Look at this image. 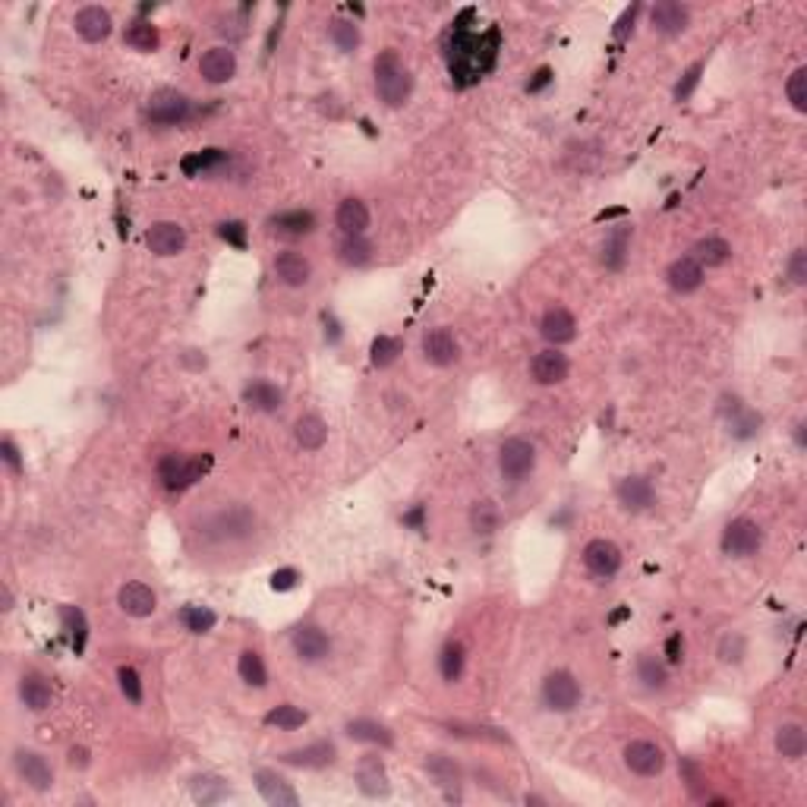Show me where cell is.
<instances>
[{"instance_id":"1","label":"cell","mask_w":807,"mask_h":807,"mask_svg":"<svg viewBox=\"0 0 807 807\" xmlns=\"http://www.w3.org/2000/svg\"><path fill=\"white\" fill-rule=\"evenodd\" d=\"M499 51H501L499 25H489L486 32H473L464 25V19H458L445 51L448 73H452L454 85L467 89V85L480 83V79L499 63Z\"/></svg>"},{"instance_id":"2","label":"cell","mask_w":807,"mask_h":807,"mask_svg":"<svg viewBox=\"0 0 807 807\" xmlns=\"http://www.w3.org/2000/svg\"><path fill=\"white\" fill-rule=\"evenodd\" d=\"M256 533V514L247 505H228L199 520V537L209 542H240Z\"/></svg>"},{"instance_id":"3","label":"cell","mask_w":807,"mask_h":807,"mask_svg":"<svg viewBox=\"0 0 807 807\" xmlns=\"http://www.w3.org/2000/svg\"><path fill=\"white\" fill-rule=\"evenodd\" d=\"M373 76H375V92H379V98L388 108H401L410 98V92H413V76H410V70L404 67L394 51H385V54L375 57Z\"/></svg>"},{"instance_id":"4","label":"cell","mask_w":807,"mask_h":807,"mask_svg":"<svg viewBox=\"0 0 807 807\" xmlns=\"http://www.w3.org/2000/svg\"><path fill=\"white\" fill-rule=\"evenodd\" d=\"M211 467V454H193V458H183V454H164L158 461V480L168 492H183L190 489L196 480H202L205 471Z\"/></svg>"},{"instance_id":"5","label":"cell","mask_w":807,"mask_h":807,"mask_svg":"<svg viewBox=\"0 0 807 807\" xmlns=\"http://www.w3.org/2000/svg\"><path fill=\"white\" fill-rule=\"evenodd\" d=\"M190 114H193V104L177 89H158L149 98V108H145V117L155 127H180V123L190 121Z\"/></svg>"},{"instance_id":"6","label":"cell","mask_w":807,"mask_h":807,"mask_svg":"<svg viewBox=\"0 0 807 807\" xmlns=\"http://www.w3.org/2000/svg\"><path fill=\"white\" fill-rule=\"evenodd\" d=\"M719 546H723V555H729V559H751V555H757L760 546H763V530H760L757 520L735 518L725 524Z\"/></svg>"},{"instance_id":"7","label":"cell","mask_w":807,"mask_h":807,"mask_svg":"<svg viewBox=\"0 0 807 807\" xmlns=\"http://www.w3.org/2000/svg\"><path fill=\"white\" fill-rule=\"evenodd\" d=\"M580 697H584V691H580V681L571 672L555 669L542 678V704L552 713H571L580 704Z\"/></svg>"},{"instance_id":"8","label":"cell","mask_w":807,"mask_h":807,"mask_svg":"<svg viewBox=\"0 0 807 807\" xmlns=\"http://www.w3.org/2000/svg\"><path fill=\"white\" fill-rule=\"evenodd\" d=\"M621 757H625V766L634 773V776L656 779V776H663V770H666V751L656 744V741H647V738L627 741Z\"/></svg>"},{"instance_id":"9","label":"cell","mask_w":807,"mask_h":807,"mask_svg":"<svg viewBox=\"0 0 807 807\" xmlns=\"http://www.w3.org/2000/svg\"><path fill=\"white\" fill-rule=\"evenodd\" d=\"M537 467V448L527 439H508L499 448V471L508 482H520Z\"/></svg>"},{"instance_id":"10","label":"cell","mask_w":807,"mask_h":807,"mask_svg":"<svg viewBox=\"0 0 807 807\" xmlns=\"http://www.w3.org/2000/svg\"><path fill=\"white\" fill-rule=\"evenodd\" d=\"M13 766H16L19 779H23L29 789L48 792L51 785H54V770H51V763L38 751H25V747H19V751L13 754Z\"/></svg>"},{"instance_id":"11","label":"cell","mask_w":807,"mask_h":807,"mask_svg":"<svg viewBox=\"0 0 807 807\" xmlns=\"http://www.w3.org/2000/svg\"><path fill=\"white\" fill-rule=\"evenodd\" d=\"M290 647H294L297 659H303V663H322L332 653V637L319 625H300L294 631V637H290Z\"/></svg>"},{"instance_id":"12","label":"cell","mask_w":807,"mask_h":807,"mask_svg":"<svg viewBox=\"0 0 807 807\" xmlns=\"http://www.w3.org/2000/svg\"><path fill=\"white\" fill-rule=\"evenodd\" d=\"M423 360L429 363V366H452V363H458L461 356V347H458V337H454L448 328H433V332L423 335Z\"/></svg>"},{"instance_id":"13","label":"cell","mask_w":807,"mask_h":807,"mask_svg":"<svg viewBox=\"0 0 807 807\" xmlns=\"http://www.w3.org/2000/svg\"><path fill=\"white\" fill-rule=\"evenodd\" d=\"M584 565L593 578H615L621 568V549L612 540H590L584 549Z\"/></svg>"},{"instance_id":"14","label":"cell","mask_w":807,"mask_h":807,"mask_svg":"<svg viewBox=\"0 0 807 807\" xmlns=\"http://www.w3.org/2000/svg\"><path fill=\"white\" fill-rule=\"evenodd\" d=\"M337 760V747L332 741H313L306 747H294V751L281 754V763L297 766V770H326Z\"/></svg>"},{"instance_id":"15","label":"cell","mask_w":807,"mask_h":807,"mask_svg":"<svg viewBox=\"0 0 807 807\" xmlns=\"http://www.w3.org/2000/svg\"><path fill=\"white\" fill-rule=\"evenodd\" d=\"M530 373L537 385H561L568 379V373H571V363H568V356L559 347H546L533 356Z\"/></svg>"},{"instance_id":"16","label":"cell","mask_w":807,"mask_h":807,"mask_svg":"<svg viewBox=\"0 0 807 807\" xmlns=\"http://www.w3.org/2000/svg\"><path fill=\"white\" fill-rule=\"evenodd\" d=\"M316 230V215L309 209H290L281 215L268 218V234L284 237V240H300Z\"/></svg>"},{"instance_id":"17","label":"cell","mask_w":807,"mask_h":807,"mask_svg":"<svg viewBox=\"0 0 807 807\" xmlns=\"http://www.w3.org/2000/svg\"><path fill=\"white\" fill-rule=\"evenodd\" d=\"M145 247L155 256H177L187 247V230L177 221H158L151 224L149 234H145Z\"/></svg>"},{"instance_id":"18","label":"cell","mask_w":807,"mask_h":807,"mask_svg":"<svg viewBox=\"0 0 807 807\" xmlns=\"http://www.w3.org/2000/svg\"><path fill=\"white\" fill-rule=\"evenodd\" d=\"M117 606H121L130 618H149V615L158 608V597L149 584H142V580H130V584H123L121 593H117Z\"/></svg>"},{"instance_id":"19","label":"cell","mask_w":807,"mask_h":807,"mask_svg":"<svg viewBox=\"0 0 807 807\" xmlns=\"http://www.w3.org/2000/svg\"><path fill=\"white\" fill-rule=\"evenodd\" d=\"M687 23H691V10L681 4H675V0H663V4H656L650 10V25L656 35H666V38H675L681 35V32L687 29Z\"/></svg>"},{"instance_id":"20","label":"cell","mask_w":807,"mask_h":807,"mask_svg":"<svg viewBox=\"0 0 807 807\" xmlns=\"http://www.w3.org/2000/svg\"><path fill=\"white\" fill-rule=\"evenodd\" d=\"M199 73H202L205 83H211V85L230 83V79H234V73H237V54L230 48H224V44L209 48L199 57Z\"/></svg>"},{"instance_id":"21","label":"cell","mask_w":807,"mask_h":807,"mask_svg":"<svg viewBox=\"0 0 807 807\" xmlns=\"http://www.w3.org/2000/svg\"><path fill=\"white\" fill-rule=\"evenodd\" d=\"M271 268H275L277 281L287 284V287H306L309 277H313V266H309V259L303 253H294V249L277 253L275 262H271Z\"/></svg>"},{"instance_id":"22","label":"cell","mask_w":807,"mask_h":807,"mask_svg":"<svg viewBox=\"0 0 807 807\" xmlns=\"http://www.w3.org/2000/svg\"><path fill=\"white\" fill-rule=\"evenodd\" d=\"M540 335L546 337L549 344H555V347H559V344H568V341H574V337H578V319H574L565 306H552V309H546V313H542Z\"/></svg>"},{"instance_id":"23","label":"cell","mask_w":807,"mask_h":807,"mask_svg":"<svg viewBox=\"0 0 807 807\" xmlns=\"http://www.w3.org/2000/svg\"><path fill=\"white\" fill-rule=\"evenodd\" d=\"M73 25H76L79 38L89 44L95 42H104V38L111 35V29H114V19H111L108 10H102V6H83V10L76 13V19H73Z\"/></svg>"},{"instance_id":"24","label":"cell","mask_w":807,"mask_h":807,"mask_svg":"<svg viewBox=\"0 0 807 807\" xmlns=\"http://www.w3.org/2000/svg\"><path fill=\"white\" fill-rule=\"evenodd\" d=\"M256 789H259V795L266 798L271 807H297L300 804V795L290 789L287 779H281L271 770H256Z\"/></svg>"},{"instance_id":"25","label":"cell","mask_w":807,"mask_h":807,"mask_svg":"<svg viewBox=\"0 0 807 807\" xmlns=\"http://www.w3.org/2000/svg\"><path fill=\"white\" fill-rule=\"evenodd\" d=\"M618 501L625 511L640 514L656 501V492H653V482L647 476H627V480L618 482Z\"/></svg>"},{"instance_id":"26","label":"cell","mask_w":807,"mask_h":807,"mask_svg":"<svg viewBox=\"0 0 807 807\" xmlns=\"http://www.w3.org/2000/svg\"><path fill=\"white\" fill-rule=\"evenodd\" d=\"M356 785H360V792L369 798H385L388 792H392V785H388V773L379 757L369 754V757L360 760V766H356Z\"/></svg>"},{"instance_id":"27","label":"cell","mask_w":807,"mask_h":807,"mask_svg":"<svg viewBox=\"0 0 807 807\" xmlns=\"http://www.w3.org/2000/svg\"><path fill=\"white\" fill-rule=\"evenodd\" d=\"M666 281H669L675 294H694V290H700V284H704V268H700L691 256H681V259H675L672 266L666 268Z\"/></svg>"},{"instance_id":"28","label":"cell","mask_w":807,"mask_h":807,"mask_svg":"<svg viewBox=\"0 0 807 807\" xmlns=\"http://www.w3.org/2000/svg\"><path fill=\"white\" fill-rule=\"evenodd\" d=\"M243 404H247L249 410H256V413H277L284 404V394H281V388L271 385V382L256 379L243 388Z\"/></svg>"},{"instance_id":"29","label":"cell","mask_w":807,"mask_h":807,"mask_svg":"<svg viewBox=\"0 0 807 807\" xmlns=\"http://www.w3.org/2000/svg\"><path fill=\"white\" fill-rule=\"evenodd\" d=\"M335 224L341 228L344 237H363L369 228V209L363 199H344L335 211Z\"/></svg>"},{"instance_id":"30","label":"cell","mask_w":807,"mask_h":807,"mask_svg":"<svg viewBox=\"0 0 807 807\" xmlns=\"http://www.w3.org/2000/svg\"><path fill=\"white\" fill-rule=\"evenodd\" d=\"M19 700H23L32 713H42V710H48V706H51L54 691H51V685L42 678V675L29 672V675H23V678H19Z\"/></svg>"},{"instance_id":"31","label":"cell","mask_w":807,"mask_h":807,"mask_svg":"<svg viewBox=\"0 0 807 807\" xmlns=\"http://www.w3.org/2000/svg\"><path fill=\"white\" fill-rule=\"evenodd\" d=\"M294 439H297V445H300L303 452H319V448L328 442L326 420H322L319 413L300 416V420H297V426H294Z\"/></svg>"},{"instance_id":"32","label":"cell","mask_w":807,"mask_h":807,"mask_svg":"<svg viewBox=\"0 0 807 807\" xmlns=\"http://www.w3.org/2000/svg\"><path fill=\"white\" fill-rule=\"evenodd\" d=\"M691 259L697 262L700 268H723L725 262L732 259V247L723 237H704V240L694 243Z\"/></svg>"},{"instance_id":"33","label":"cell","mask_w":807,"mask_h":807,"mask_svg":"<svg viewBox=\"0 0 807 807\" xmlns=\"http://www.w3.org/2000/svg\"><path fill=\"white\" fill-rule=\"evenodd\" d=\"M634 672H637V681L647 691H666L669 687V666L653 653H640Z\"/></svg>"},{"instance_id":"34","label":"cell","mask_w":807,"mask_h":807,"mask_svg":"<svg viewBox=\"0 0 807 807\" xmlns=\"http://www.w3.org/2000/svg\"><path fill=\"white\" fill-rule=\"evenodd\" d=\"M627 249H631V228H625V224H618V228H612L606 234V243H603V266L618 271L625 268V259H627Z\"/></svg>"},{"instance_id":"35","label":"cell","mask_w":807,"mask_h":807,"mask_svg":"<svg viewBox=\"0 0 807 807\" xmlns=\"http://www.w3.org/2000/svg\"><path fill=\"white\" fill-rule=\"evenodd\" d=\"M776 751L783 760H802L807 751V735L802 723H783L776 729Z\"/></svg>"},{"instance_id":"36","label":"cell","mask_w":807,"mask_h":807,"mask_svg":"<svg viewBox=\"0 0 807 807\" xmlns=\"http://www.w3.org/2000/svg\"><path fill=\"white\" fill-rule=\"evenodd\" d=\"M464 669H467V650H464V644H458V640H448V644L442 647V653H439V675L448 681V685H458V681L464 678Z\"/></svg>"},{"instance_id":"37","label":"cell","mask_w":807,"mask_h":807,"mask_svg":"<svg viewBox=\"0 0 807 807\" xmlns=\"http://www.w3.org/2000/svg\"><path fill=\"white\" fill-rule=\"evenodd\" d=\"M423 766H426V773L442 789H458L461 785V766L454 763V757H448V754H429Z\"/></svg>"},{"instance_id":"38","label":"cell","mask_w":807,"mask_h":807,"mask_svg":"<svg viewBox=\"0 0 807 807\" xmlns=\"http://www.w3.org/2000/svg\"><path fill=\"white\" fill-rule=\"evenodd\" d=\"M123 42H127L133 51H142V54H149V51H155L158 44H161V35H158V29L151 23H145V19H136V23H130V29L123 32Z\"/></svg>"},{"instance_id":"39","label":"cell","mask_w":807,"mask_h":807,"mask_svg":"<svg viewBox=\"0 0 807 807\" xmlns=\"http://www.w3.org/2000/svg\"><path fill=\"white\" fill-rule=\"evenodd\" d=\"M337 259L354 268L366 266V262L373 259V243H369L366 237H344V240L337 243Z\"/></svg>"},{"instance_id":"40","label":"cell","mask_w":807,"mask_h":807,"mask_svg":"<svg viewBox=\"0 0 807 807\" xmlns=\"http://www.w3.org/2000/svg\"><path fill=\"white\" fill-rule=\"evenodd\" d=\"M347 735L354 741H366V744H382V747H392V732L385 725L373 723V719H354L347 723Z\"/></svg>"},{"instance_id":"41","label":"cell","mask_w":807,"mask_h":807,"mask_svg":"<svg viewBox=\"0 0 807 807\" xmlns=\"http://www.w3.org/2000/svg\"><path fill=\"white\" fill-rule=\"evenodd\" d=\"M224 161H228V151L224 149H205V151H196V155L183 158L180 168L187 177H196V174H209V170L221 168Z\"/></svg>"},{"instance_id":"42","label":"cell","mask_w":807,"mask_h":807,"mask_svg":"<svg viewBox=\"0 0 807 807\" xmlns=\"http://www.w3.org/2000/svg\"><path fill=\"white\" fill-rule=\"evenodd\" d=\"M61 621H63V631H67L73 650L83 653L85 637H89V625H85L83 608H76V606H61Z\"/></svg>"},{"instance_id":"43","label":"cell","mask_w":807,"mask_h":807,"mask_svg":"<svg viewBox=\"0 0 807 807\" xmlns=\"http://www.w3.org/2000/svg\"><path fill=\"white\" fill-rule=\"evenodd\" d=\"M228 795H230V789H228V783H224L221 776H209V773H205V776L193 779V798L199 804H218V802H224Z\"/></svg>"},{"instance_id":"44","label":"cell","mask_w":807,"mask_h":807,"mask_svg":"<svg viewBox=\"0 0 807 807\" xmlns=\"http://www.w3.org/2000/svg\"><path fill=\"white\" fill-rule=\"evenodd\" d=\"M328 38L337 44V51H344V54H350V51L360 48V29H356L354 19H332L328 23Z\"/></svg>"},{"instance_id":"45","label":"cell","mask_w":807,"mask_h":807,"mask_svg":"<svg viewBox=\"0 0 807 807\" xmlns=\"http://www.w3.org/2000/svg\"><path fill=\"white\" fill-rule=\"evenodd\" d=\"M237 672H240V678L247 681L249 687H266L268 685V669H266V663H262V656L256 650H243L240 653Z\"/></svg>"},{"instance_id":"46","label":"cell","mask_w":807,"mask_h":807,"mask_svg":"<svg viewBox=\"0 0 807 807\" xmlns=\"http://www.w3.org/2000/svg\"><path fill=\"white\" fill-rule=\"evenodd\" d=\"M499 508H495V501H476V505L471 508V527L476 537H489V533L499 530Z\"/></svg>"},{"instance_id":"47","label":"cell","mask_w":807,"mask_h":807,"mask_svg":"<svg viewBox=\"0 0 807 807\" xmlns=\"http://www.w3.org/2000/svg\"><path fill=\"white\" fill-rule=\"evenodd\" d=\"M306 713L300 710V706H294V704H281V706H275V710L268 713L266 716V725H271V729H281V732H294V729H300V725H306Z\"/></svg>"},{"instance_id":"48","label":"cell","mask_w":807,"mask_h":807,"mask_svg":"<svg viewBox=\"0 0 807 807\" xmlns=\"http://www.w3.org/2000/svg\"><path fill=\"white\" fill-rule=\"evenodd\" d=\"M404 350V344L398 341V337H388V335H379L373 341V347H369V360H373V366L385 369L392 366L394 360H398V354Z\"/></svg>"},{"instance_id":"49","label":"cell","mask_w":807,"mask_h":807,"mask_svg":"<svg viewBox=\"0 0 807 807\" xmlns=\"http://www.w3.org/2000/svg\"><path fill=\"white\" fill-rule=\"evenodd\" d=\"M180 621H183V627H187V631H193V634H209L211 627H215V612H211V608H205V606H183L180 608Z\"/></svg>"},{"instance_id":"50","label":"cell","mask_w":807,"mask_h":807,"mask_svg":"<svg viewBox=\"0 0 807 807\" xmlns=\"http://www.w3.org/2000/svg\"><path fill=\"white\" fill-rule=\"evenodd\" d=\"M785 95H789L792 108H795L798 114H804L807 111V70L804 67H798L789 76V83H785Z\"/></svg>"},{"instance_id":"51","label":"cell","mask_w":807,"mask_h":807,"mask_svg":"<svg viewBox=\"0 0 807 807\" xmlns=\"http://www.w3.org/2000/svg\"><path fill=\"white\" fill-rule=\"evenodd\" d=\"M732 435H735V439H751V435H757L760 433V426H763V420H760L757 413H751V410H744L741 407L738 413H732Z\"/></svg>"},{"instance_id":"52","label":"cell","mask_w":807,"mask_h":807,"mask_svg":"<svg viewBox=\"0 0 807 807\" xmlns=\"http://www.w3.org/2000/svg\"><path fill=\"white\" fill-rule=\"evenodd\" d=\"M117 685H121V694L130 700V704H142V681H139L136 669L123 666V669L117 672Z\"/></svg>"},{"instance_id":"53","label":"cell","mask_w":807,"mask_h":807,"mask_svg":"<svg viewBox=\"0 0 807 807\" xmlns=\"http://www.w3.org/2000/svg\"><path fill=\"white\" fill-rule=\"evenodd\" d=\"M700 76H704V63H694V67L681 73L678 85H675V102H687L694 95V89L700 85Z\"/></svg>"},{"instance_id":"54","label":"cell","mask_w":807,"mask_h":807,"mask_svg":"<svg viewBox=\"0 0 807 807\" xmlns=\"http://www.w3.org/2000/svg\"><path fill=\"white\" fill-rule=\"evenodd\" d=\"M744 656V637L741 634H725L723 644H719V659L723 663H741Z\"/></svg>"},{"instance_id":"55","label":"cell","mask_w":807,"mask_h":807,"mask_svg":"<svg viewBox=\"0 0 807 807\" xmlns=\"http://www.w3.org/2000/svg\"><path fill=\"white\" fill-rule=\"evenodd\" d=\"M218 234H221V240H228L230 247H237V249L247 247V224H243V221H224V224H218Z\"/></svg>"},{"instance_id":"56","label":"cell","mask_w":807,"mask_h":807,"mask_svg":"<svg viewBox=\"0 0 807 807\" xmlns=\"http://www.w3.org/2000/svg\"><path fill=\"white\" fill-rule=\"evenodd\" d=\"M0 454H4V464L10 467V473H23V458H19V448L13 439H4L0 442Z\"/></svg>"},{"instance_id":"57","label":"cell","mask_w":807,"mask_h":807,"mask_svg":"<svg viewBox=\"0 0 807 807\" xmlns=\"http://www.w3.org/2000/svg\"><path fill=\"white\" fill-rule=\"evenodd\" d=\"M789 277H792V284H798V287L807 281V256H804V249H795V256H792Z\"/></svg>"},{"instance_id":"58","label":"cell","mask_w":807,"mask_h":807,"mask_svg":"<svg viewBox=\"0 0 807 807\" xmlns=\"http://www.w3.org/2000/svg\"><path fill=\"white\" fill-rule=\"evenodd\" d=\"M297 578H300V574H297L294 568H284V571H275V578H271V587H275V590H294Z\"/></svg>"},{"instance_id":"59","label":"cell","mask_w":807,"mask_h":807,"mask_svg":"<svg viewBox=\"0 0 807 807\" xmlns=\"http://www.w3.org/2000/svg\"><path fill=\"white\" fill-rule=\"evenodd\" d=\"M637 10H640V6L634 4L631 10H625V16L618 19V25H615V38H618V42L627 35V29H631V25H634V19H637Z\"/></svg>"},{"instance_id":"60","label":"cell","mask_w":807,"mask_h":807,"mask_svg":"<svg viewBox=\"0 0 807 807\" xmlns=\"http://www.w3.org/2000/svg\"><path fill=\"white\" fill-rule=\"evenodd\" d=\"M552 83V70L549 67H542L537 76L530 79V83H527V92H540V89H546V85Z\"/></svg>"},{"instance_id":"61","label":"cell","mask_w":807,"mask_h":807,"mask_svg":"<svg viewBox=\"0 0 807 807\" xmlns=\"http://www.w3.org/2000/svg\"><path fill=\"white\" fill-rule=\"evenodd\" d=\"M666 653H669V663H681V634L669 637V644H666Z\"/></svg>"},{"instance_id":"62","label":"cell","mask_w":807,"mask_h":807,"mask_svg":"<svg viewBox=\"0 0 807 807\" xmlns=\"http://www.w3.org/2000/svg\"><path fill=\"white\" fill-rule=\"evenodd\" d=\"M70 766H79V770H83V766H89V751H85V747H73V751H70Z\"/></svg>"},{"instance_id":"63","label":"cell","mask_w":807,"mask_h":807,"mask_svg":"<svg viewBox=\"0 0 807 807\" xmlns=\"http://www.w3.org/2000/svg\"><path fill=\"white\" fill-rule=\"evenodd\" d=\"M423 514H426V508H413V511L407 514V518H404V524H410V527H423Z\"/></svg>"}]
</instances>
